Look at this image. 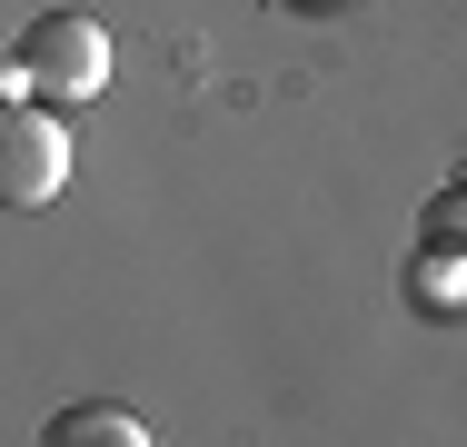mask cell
Instances as JSON below:
<instances>
[{
  "label": "cell",
  "mask_w": 467,
  "mask_h": 447,
  "mask_svg": "<svg viewBox=\"0 0 467 447\" xmlns=\"http://www.w3.org/2000/svg\"><path fill=\"white\" fill-rule=\"evenodd\" d=\"M109 89V30L90 10H40L20 40H10V70H0V99H99Z\"/></svg>",
  "instance_id": "1"
},
{
  "label": "cell",
  "mask_w": 467,
  "mask_h": 447,
  "mask_svg": "<svg viewBox=\"0 0 467 447\" xmlns=\"http://www.w3.org/2000/svg\"><path fill=\"white\" fill-rule=\"evenodd\" d=\"M60 189H70V130H60V109L10 99L0 109V199L10 209H50Z\"/></svg>",
  "instance_id": "2"
},
{
  "label": "cell",
  "mask_w": 467,
  "mask_h": 447,
  "mask_svg": "<svg viewBox=\"0 0 467 447\" xmlns=\"http://www.w3.org/2000/svg\"><path fill=\"white\" fill-rule=\"evenodd\" d=\"M40 447H160V438H150L119 398H70V408L40 428Z\"/></svg>",
  "instance_id": "3"
},
{
  "label": "cell",
  "mask_w": 467,
  "mask_h": 447,
  "mask_svg": "<svg viewBox=\"0 0 467 447\" xmlns=\"http://www.w3.org/2000/svg\"><path fill=\"white\" fill-rule=\"evenodd\" d=\"M398 298H408L418 318H458V308H467V259L418 239V249H408V268H398Z\"/></svg>",
  "instance_id": "4"
},
{
  "label": "cell",
  "mask_w": 467,
  "mask_h": 447,
  "mask_svg": "<svg viewBox=\"0 0 467 447\" xmlns=\"http://www.w3.org/2000/svg\"><path fill=\"white\" fill-rule=\"evenodd\" d=\"M418 239H428V249H458V259H467V179L428 189V209H418Z\"/></svg>",
  "instance_id": "5"
},
{
  "label": "cell",
  "mask_w": 467,
  "mask_h": 447,
  "mask_svg": "<svg viewBox=\"0 0 467 447\" xmlns=\"http://www.w3.org/2000/svg\"><path fill=\"white\" fill-rule=\"evenodd\" d=\"M298 10H338V0H298Z\"/></svg>",
  "instance_id": "6"
}]
</instances>
